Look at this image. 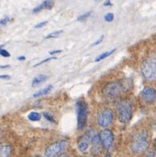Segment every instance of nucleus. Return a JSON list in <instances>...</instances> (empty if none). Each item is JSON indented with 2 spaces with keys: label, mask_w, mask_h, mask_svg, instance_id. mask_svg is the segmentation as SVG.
<instances>
[{
  "label": "nucleus",
  "mask_w": 156,
  "mask_h": 157,
  "mask_svg": "<svg viewBox=\"0 0 156 157\" xmlns=\"http://www.w3.org/2000/svg\"><path fill=\"white\" fill-rule=\"evenodd\" d=\"M53 2L51 1V0H46L44 2L42 3V6L43 7V9H47V10H51L53 7Z\"/></svg>",
  "instance_id": "17"
},
{
  "label": "nucleus",
  "mask_w": 156,
  "mask_h": 157,
  "mask_svg": "<svg viewBox=\"0 0 156 157\" xmlns=\"http://www.w3.org/2000/svg\"><path fill=\"white\" fill-rule=\"evenodd\" d=\"M115 52H116V49H113L112 50V51H107V52H103V53H102L101 55H99V56L96 58L94 61H95V62H99V61L103 60V59H105V58H107V57H108L112 54H113Z\"/></svg>",
  "instance_id": "15"
},
{
  "label": "nucleus",
  "mask_w": 156,
  "mask_h": 157,
  "mask_svg": "<svg viewBox=\"0 0 156 157\" xmlns=\"http://www.w3.org/2000/svg\"><path fill=\"white\" fill-rule=\"evenodd\" d=\"M57 59V57H50V58H47V59H43V60H42L41 62H39V63H36V64H35L33 67H37V66L42 65V63H47V62H48V61L51 60V59Z\"/></svg>",
  "instance_id": "21"
},
{
  "label": "nucleus",
  "mask_w": 156,
  "mask_h": 157,
  "mask_svg": "<svg viewBox=\"0 0 156 157\" xmlns=\"http://www.w3.org/2000/svg\"><path fill=\"white\" fill-rule=\"evenodd\" d=\"M103 38H104V36H101L100 38H98V40H97V41H96L95 42H94V43H93V47H94V46H97V45H98V44H100L101 42H103Z\"/></svg>",
  "instance_id": "27"
},
{
  "label": "nucleus",
  "mask_w": 156,
  "mask_h": 157,
  "mask_svg": "<svg viewBox=\"0 0 156 157\" xmlns=\"http://www.w3.org/2000/svg\"><path fill=\"white\" fill-rule=\"evenodd\" d=\"M124 85L120 82H110L104 86L103 90V94L105 98H116L120 96L121 93L124 92Z\"/></svg>",
  "instance_id": "4"
},
{
  "label": "nucleus",
  "mask_w": 156,
  "mask_h": 157,
  "mask_svg": "<svg viewBox=\"0 0 156 157\" xmlns=\"http://www.w3.org/2000/svg\"><path fill=\"white\" fill-rule=\"evenodd\" d=\"M42 9H43V7H42V4H41V5H39V6H38V7H35L34 9H33V13H37V12H41V11H42Z\"/></svg>",
  "instance_id": "26"
},
{
  "label": "nucleus",
  "mask_w": 156,
  "mask_h": 157,
  "mask_svg": "<svg viewBox=\"0 0 156 157\" xmlns=\"http://www.w3.org/2000/svg\"><path fill=\"white\" fill-rule=\"evenodd\" d=\"M0 147H1V145H0Z\"/></svg>",
  "instance_id": "35"
},
{
  "label": "nucleus",
  "mask_w": 156,
  "mask_h": 157,
  "mask_svg": "<svg viewBox=\"0 0 156 157\" xmlns=\"http://www.w3.org/2000/svg\"><path fill=\"white\" fill-rule=\"evenodd\" d=\"M145 156H155V153L154 151H150V152L147 153Z\"/></svg>",
  "instance_id": "30"
},
{
  "label": "nucleus",
  "mask_w": 156,
  "mask_h": 157,
  "mask_svg": "<svg viewBox=\"0 0 156 157\" xmlns=\"http://www.w3.org/2000/svg\"><path fill=\"white\" fill-rule=\"evenodd\" d=\"M62 33H63V30L55 31V32H52V33H51L50 34H48V35L46 37V38H47V39H49V38H57V37H59L60 34H62Z\"/></svg>",
  "instance_id": "18"
},
{
  "label": "nucleus",
  "mask_w": 156,
  "mask_h": 157,
  "mask_svg": "<svg viewBox=\"0 0 156 157\" xmlns=\"http://www.w3.org/2000/svg\"><path fill=\"white\" fill-rule=\"evenodd\" d=\"M9 75H0V79H9Z\"/></svg>",
  "instance_id": "31"
},
{
  "label": "nucleus",
  "mask_w": 156,
  "mask_h": 157,
  "mask_svg": "<svg viewBox=\"0 0 156 157\" xmlns=\"http://www.w3.org/2000/svg\"><path fill=\"white\" fill-rule=\"evenodd\" d=\"M10 66L9 65H6V66H1V68H9Z\"/></svg>",
  "instance_id": "33"
},
{
  "label": "nucleus",
  "mask_w": 156,
  "mask_h": 157,
  "mask_svg": "<svg viewBox=\"0 0 156 157\" xmlns=\"http://www.w3.org/2000/svg\"><path fill=\"white\" fill-rule=\"evenodd\" d=\"M155 124H156V123H155Z\"/></svg>",
  "instance_id": "36"
},
{
  "label": "nucleus",
  "mask_w": 156,
  "mask_h": 157,
  "mask_svg": "<svg viewBox=\"0 0 156 157\" xmlns=\"http://www.w3.org/2000/svg\"><path fill=\"white\" fill-rule=\"evenodd\" d=\"M113 121V113L112 110H110L108 108L103 109L98 113V117H97V122L98 125L102 128H107L112 124Z\"/></svg>",
  "instance_id": "7"
},
{
  "label": "nucleus",
  "mask_w": 156,
  "mask_h": 157,
  "mask_svg": "<svg viewBox=\"0 0 156 157\" xmlns=\"http://www.w3.org/2000/svg\"><path fill=\"white\" fill-rule=\"evenodd\" d=\"M17 59H18L19 60H25V56H19Z\"/></svg>",
  "instance_id": "32"
},
{
  "label": "nucleus",
  "mask_w": 156,
  "mask_h": 157,
  "mask_svg": "<svg viewBox=\"0 0 156 157\" xmlns=\"http://www.w3.org/2000/svg\"><path fill=\"white\" fill-rule=\"evenodd\" d=\"M47 24V21H43V22H41V23L37 24L35 25V28L36 29H38V28H42V27H44Z\"/></svg>",
  "instance_id": "25"
},
{
  "label": "nucleus",
  "mask_w": 156,
  "mask_h": 157,
  "mask_svg": "<svg viewBox=\"0 0 156 157\" xmlns=\"http://www.w3.org/2000/svg\"><path fill=\"white\" fill-rule=\"evenodd\" d=\"M63 51L62 50H56V51H52V52H50V54L54 55V54H58V53H60Z\"/></svg>",
  "instance_id": "28"
},
{
  "label": "nucleus",
  "mask_w": 156,
  "mask_h": 157,
  "mask_svg": "<svg viewBox=\"0 0 156 157\" xmlns=\"http://www.w3.org/2000/svg\"><path fill=\"white\" fill-rule=\"evenodd\" d=\"M142 99L147 103H154L156 99V91L153 87L146 86L142 91Z\"/></svg>",
  "instance_id": "10"
},
{
  "label": "nucleus",
  "mask_w": 156,
  "mask_h": 157,
  "mask_svg": "<svg viewBox=\"0 0 156 157\" xmlns=\"http://www.w3.org/2000/svg\"><path fill=\"white\" fill-rule=\"evenodd\" d=\"M52 88H53V86H52L51 85H49V86H47V87H45L43 89L40 90L39 91L36 92V93L33 94V97H34V98H38V97L46 95V94H47L48 93H50V91L51 90Z\"/></svg>",
  "instance_id": "12"
},
{
  "label": "nucleus",
  "mask_w": 156,
  "mask_h": 157,
  "mask_svg": "<svg viewBox=\"0 0 156 157\" xmlns=\"http://www.w3.org/2000/svg\"><path fill=\"white\" fill-rule=\"evenodd\" d=\"M66 146H67L66 141H60V142H57L54 144H51L45 151V156H57L64 151Z\"/></svg>",
  "instance_id": "8"
},
{
  "label": "nucleus",
  "mask_w": 156,
  "mask_h": 157,
  "mask_svg": "<svg viewBox=\"0 0 156 157\" xmlns=\"http://www.w3.org/2000/svg\"><path fill=\"white\" fill-rule=\"evenodd\" d=\"M89 134L91 142V149L92 153L94 155H99L103 151V143L101 141L100 135H98L96 130H90L88 132Z\"/></svg>",
  "instance_id": "6"
},
{
  "label": "nucleus",
  "mask_w": 156,
  "mask_h": 157,
  "mask_svg": "<svg viewBox=\"0 0 156 157\" xmlns=\"http://www.w3.org/2000/svg\"><path fill=\"white\" fill-rule=\"evenodd\" d=\"M28 118L31 121H38L41 119V115L39 113H35V112H32L28 115Z\"/></svg>",
  "instance_id": "16"
},
{
  "label": "nucleus",
  "mask_w": 156,
  "mask_h": 157,
  "mask_svg": "<svg viewBox=\"0 0 156 157\" xmlns=\"http://www.w3.org/2000/svg\"><path fill=\"white\" fill-rule=\"evenodd\" d=\"M155 147H156V141H155Z\"/></svg>",
  "instance_id": "34"
},
{
  "label": "nucleus",
  "mask_w": 156,
  "mask_h": 157,
  "mask_svg": "<svg viewBox=\"0 0 156 157\" xmlns=\"http://www.w3.org/2000/svg\"><path fill=\"white\" fill-rule=\"evenodd\" d=\"M103 5L104 6H106V7H109V6H112V2H111V0H107L106 2L103 3Z\"/></svg>",
  "instance_id": "29"
},
{
  "label": "nucleus",
  "mask_w": 156,
  "mask_h": 157,
  "mask_svg": "<svg viewBox=\"0 0 156 157\" xmlns=\"http://www.w3.org/2000/svg\"><path fill=\"white\" fill-rule=\"evenodd\" d=\"M10 21H11V19H10V17H4V18H2V19L0 20V26L6 25Z\"/></svg>",
  "instance_id": "22"
},
{
  "label": "nucleus",
  "mask_w": 156,
  "mask_h": 157,
  "mask_svg": "<svg viewBox=\"0 0 156 157\" xmlns=\"http://www.w3.org/2000/svg\"><path fill=\"white\" fill-rule=\"evenodd\" d=\"M91 15V12H86L85 14H82V16H80L78 18H77V21H86V19H88L89 17H90Z\"/></svg>",
  "instance_id": "19"
},
{
  "label": "nucleus",
  "mask_w": 156,
  "mask_h": 157,
  "mask_svg": "<svg viewBox=\"0 0 156 157\" xmlns=\"http://www.w3.org/2000/svg\"><path fill=\"white\" fill-rule=\"evenodd\" d=\"M149 146L148 134L145 131L139 132L133 137L131 143L130 150L133 154H141L146 150Z\"/></svg>",
  "instance_id": "2"
},
{
  "label": "nucleus",
  "mask_w": 156,
  "mask_h": 157,
  "mask_svg": "<svg viewBox=\"0 0 156 157\" xmlns=\"http://www.w3.org/2000/svg\"><path fill=\"white\" fill-rule=\"evenodd\" d=\"M11 154V147L9 146H1L0 147V156H9Z\"/></svg>",
  "instance_id": "14"
},
{
  "label": "nucleus",
  "mask_w": 156,
  "mask_h": 157,
  "mask_svg": "<svg viewBox=\"0 0 156 157\" xmlns=\"http://www.w3.org/2000/svg\"><path fill=\"white\" fill-rule=\"evenodd\" d=\"M77 129H82L86 126L88 118V108L86 103L83 100L77 103Z\"/></svg>",
  "instance_id": "5"
},
{
  "label": "nucleus",
  "mask_w": 156,
  "mask_h": 157,
  "mask_svg": "<svg viewBox=\"0 0 156 157\" xmlns=\"http://www.w3.org/2000/svg\"><path fill=\"white\" fill-rule=\"evenodd\" d=\"M90 145V138H89V134L87 132L86 134H85L78 141V149L81 152L84 153L88 150Z\"/></svg>",
  "instance_id": "11"
},
{
  "label": "nucleus",
  "mask_w": 156,
  "mask_h": 157,
  "mask_svg": "<svg viewBox=\"0 0 156 157\" xmlns=\"http://www.w3.org/2000/svg\"><path fill=\"white\" fill-rule=\"evenodd\" d=\"M141 72L145 79L147 81L156 80V53L150 55L145 59L141 66Z\"/></svg>",
  "instance_id": "1"
},
{
  "label": "nucleus",
  "mask_w": 156,
  "mask_h": 157,
  "mask_svg": "<svg viewBox=\"0 0 156 157\" xmlns=\"http://www.w3.org/2000/svg\"><path fill=\"white\" fill-rule=\"evenodd\" d=\"M43 116H44V117L47 120V121H49L50 122H53V123H55V121L54 119V117H52L50 113H43Z\"/></svg>",
  "instance_id": "20"
},
{
  "label": "nucleus",
  "mask_w": 156,
  "mask_h": 157,
  "mask_svg": "<svg viewBox=\"0 0 156 157\" xmlns=\"http://www.w3.org/2000/svg\"><path fill=\"white\" fill-rule=\"evenodd\" d=\"M47 77L46 75H43V74H41V75H38L37 77H35L34 78L32 81V86L36 87L38 85L42 83V82H46Z\"/></svg>",
  "instance_id": "13"
},
{
  "label": "nucleus",
  "mask_w": 156,
  "mask_h": 157,
  "mask_svg": "<svg viewBox=\"0 0 156 157\" xmlns=\"http://www.w3.org/2000/svg\"><path fill=\"white\" fill-rule=\"evenodd\" d=\"M100 138L103 147L106 149H110L112 147L113 141H114V136H113V133L110 129H103V131L101 132Z\"/></svg>",
  "instance_id": "9"
},
{
  "label": "nucleus",
  "mask_w": 156,
  "mask_h": 157,
  "mask_svg": "<svg viewBox=\"0 0 156 157\" xmlns=\"http://www.w3.org/2000/svg\"><path fill=\"white\" fill-rule=\"evenodd\" d=\"M104 19L105 21H107V22H111V21H112L113 19H114V15H113V13H107V14L105 16Z\"/></svg>",
  "instance_id": "23"
},
{
  "label": "nucleus",
  "mask_w": 156,
  "mask_h": 157,
  "mask_svg": "<svg viewBox=\"0 0 156 157\" xmlns=\"http://www.w3.org/2000/svg\"><path fill=\"white\" fill-rule=\"evenodd\" d=\"M0 55L2 56L3 57H10L11 56V55H10V53L7 51H6V50H2V48L0 49Z\"/></svg>",
  "instance_id": "24"
},
{
  "label": "nucleus",
  "mask_w": 156,
  "mask_h": 157,
  "mask_svg": "<svg viewBox=\"0 0 156 157\" xmlns=\"http://www.w3.org/2000/svg\"><path fill=\"white\" fill-rule=\"evenodd\" d=\"M118 119L123 124H127L130 121L133 114V108L130 101L127 99L120 101L117 104Z\"/></svg>",
  "instance_id": "3"
}]
</instances>
